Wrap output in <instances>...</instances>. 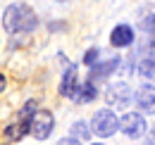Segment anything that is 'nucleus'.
I'll return each mask as SVG.
<instances>
[{
  "label": "nucleus",
  "instance_id": "0eeeda50",
  "mask_svg": "<svg viewBox=\"0 0 155 145\" xmlns=\"http://www.w3.org/2000/svg\"><path fill=\"white\" fill-rule=\"evenodd\" d=\"M136 102L143 112L153 114L155 112V86H141L138 93H136Z\"/></svg>",
  "mask_w": 155,
  "mask_h": 145
},
{
  "label": "nucleus",
  "instance_id": "9b49d317",
  "mask_svg": "<svg viewBox=\"0 0 155 145\" xmlns=\"http://www.w3.org/2000/svg\"><path fill=\"white\" fill-rule=\"evenodd\" d=\"M141 29H143L146 34H155V10H150L146 17L141 19Z\"/></svg>",
  "mask_w": 155,
  "mask_h": 145
},
{
  "label": "nucleus",
  "instance_id": "f8f14e48",
  "mask_svg": "<svg viewBox=\"0 0 155 145\" xmlns=\"http://www.w3.org/2000/svg\"><path fill=\"white\" fill-rule=\"evenodd\" d=\"M138 72L143 74V76H148V79H155V62L153 60H143L138 64Z\"/></svg>",
  "mask_w": 155,
  "mask_h": 145
},
{
  "label": "nucleus",
  "instance_id": "1a4fd4ad",
  "mask_svg": "<svg viewBox=\"0 0 155 145\" xmlns=\"http://www.w3.org/2000/svg\"><path fill=\"white\" fill-rule=\"evenodd\" d=\"M117 64H119V57H112V60H107L105 64H98V67H93L91 64V81H100V79H105L110 72H115L117 69Z\"/></svg>",
  "mask_w": 155,
  "mask_h": 145
},
{
  "label": "nucleus",
  "instance_id": "9d476101",
  "mask_svg": "<svg viewBox=\"0 0 155 145\" xmlns=\"http://www.w3.org/2000/svg\"><path fill=\"white\" fill-rule=\"evenodd\" d=\"M77 86H79L77 83V67L72 64V67H67V72H64V79H62V83H60V93L69 98Z\"/></svg>",
  "mask_w": 155,
  "mask_h": 145
},
{
  "label": "nucleus",
  "instance_id": "f3484780",
  "mask_svg": "<svg viewBox=\"0 0 155 145\" xmlns=\"http://www.w3.org/2000/svg\"><path fill=\"white\" fill-rule=\"evenodd\" d=\"M5 83H7V81H5V76H2V74H0V93L5 91Z\"/></svg>",
  "mask_w": 155,
  "mask_h": 145
},
{
  "label": "nucleus",
  "instance_id": "6ab92c4d",
  "mask_svg": "<svg viewBox=\"0 0 155 145\" xmlns=\"http://www.w3.org/2000/svg\"><path fill=\"white\" fill-rule=\"evenodd\" d=\"M93 145H103V143H93Z\"/></svg>",
  "mask_w": 155,
  "mask_h": 145
},
{
  "label": "nucleus",
  "instance_id": "20e7f679",
  "mask_svg": "<svg viewBox=\"0 0 155 145\" xmlns=\"http://www.w3.org/2000/svg\"><path fill=\"white\" fill-rule=\"evenodd\" d=\"M117 126H122L124 136H129V138H141V136L146 133V121H143V117L136 114V112L124 114V117L117 121Z\"/></svg>",
  "mask_w": 155,
  "mask_h": 145
},
{
  "label": "nucleus",
  "instance_id": "dca6fc26",
  "mask_svg": "<svg viewBox=\"0 0 155 145\" xmlns=\"http://www.w3.org/2000/svg\"><path fill=\"white\" fill-rule=\"evenodd\" d=\"M58 145H79V140H74V138H64V140H60Z\"/></svg>",
  "mask_w": 155,
  "mask_h": 145
},
{
  "label": "nucleus",
  "instance_id": "2eb2a0df",
  "mask_svg": "<svg viewBox=\"0 0 155 145\" xmlns=\"http://www.w3.org/2000/svg\"><path fill=\"white\" fill-rule=\"evenodd\" d=\"M146 60H153L155 62V38L148 40V48H146Z\"/></svg>",
  "mask_w": 155,
  "mask_h": 145
},
{
  "label": "nucleus",
  "instance_id": "4468645a",
  "mask_svg": "<svg viewBox=\"0 0 155 145\" xmlns=\"http://www.w3.org/2000/svg\"><path fill=\"white\" fill-rule=\"evenodd\" d=\"M96 60H98V48H91V50L86 53V57H84V62H86V64H96Z\"/></svg>",
  "mask_w": 155,
  "mask_h": 145
},
{
  "label": "nucleus",
  "instance_id": "39448f33",
  "mask_svg": "<svg viewBox=\"0 0 155 145\" xmlns=\"http://www.w3.org/2000/svg\"><path fill=\"white\" fill-rule=\"evenodd\" d=\"M107 102L112 107H127L131 102V88L127 83H112L107 88Z\"/></svg>",
  "mask_w": 155,
  "mask_h": 145
},
{
  "label": "nucleus",
  "instance_id": "f257e3e1",
  "mask_svg": "<svg viewBox=\"0 0 155 145\" xmlns=\"http://www.w3.org/2000/svg\"><path fill=\"white\" fill-rule=\"evenodd\" d=\"M36 24H38L36 12H34L29 5H24V2L10 5V7L5 10V14H2V26H5L10 34H29V31L36 29Z\"/></svg>",
  "mask_w": 155,
  "mask_h": 145
},
{
  "label": "nucleus",
  "instance_id": "f03ea898",
  "mask_svg": "<svg viewBox=\"0 0 155 145\" xmlns=\"http://www.w3.org/2000/svg\"><path fill=\"white\" fill-rule=\"evenodd\" d=\"M53 126H55V119H53V114L45 112V109L34 112L31 119H29V131H31V136H34L36 140H45V138L50 136Z\"/></svg>",
  "mask_w": 155,
  "mask_h": 145
},
{
  "label": "nucleus",
  "instance_id": "6e6552de",
  "mask_svg": "<svg viewBox=\"0 0 155 145\" xmlns=\"http://www.w3.org/2000/svg\"><path fill=\"white\" fill-rule=\"evenodd\" d=\"M96 86H93V81H88V83H84V86H77L74 93L69 95L74 102H91V100H96Z\"/></svg>",
  "mask_w": 155,
  "mask_h": 145
},
{
  "label": "nucleus",
  "instance_id": "7ed1b4c3",
  "mask_svg": "<svg viewBox=\"0 0 155 145\" xmlns=\"http://www.w3.org/2000/svg\"><path fill=\"white\" fill-rule=\"evenodd\" d=\"M91 131L100 136V138H107V136H112L117 131V117L115 112H110V109H98L96 114H93V121H91Z\"/></svg>",
  "mask_w": 155,
  "mask_h": 145
},
{
  "label": "nucleus",
  "instance_id": "423d86ee",
  "mask_svg": "<svg viewBox=\"0 0 155 145\" xmlns=\"http://www.w3.org/2000/svg\"><path fill=\"white\" fill-rule=\"evenodd\" d=\"M110 43H112L115 48H127V45H131V43H134V29H131L129 24L115 26L112 34H110Z\"/></svg>",
  "mask_w": 155,
  "mask_h": 145
},
{
  "label": "nucleus",
  "instance_id": "ddd939ff",
  "mask_svg": "<svg viewBox=\"0 0 155 145\" xmlns=\"http://www.w3.org/2000/svg\"><path fill=\"white\" fill-rule=\"evenodd\" d=\"M72 133H74L77 138H86V136H88V126H86L84 121H77L74 128H72Z\"/></svg>",
  "mask_w": 155,
  "mask_h": 145
},
{
  "label": "nucleus",
  "instance_id": "a211bd4d",
  "mask_svg": "<svg viewBox=\"0 0 155 145\" xmlns=\"http://www.w3.org/2000/svg\"><path fill=\"white\" fill-rule=\"evenodd\" d=\"M150 136H153V140H155V128H153V133H150Z\"/></svg>",
  "mask_w": 155,
  "mask_h": 145
}]
</instances>
